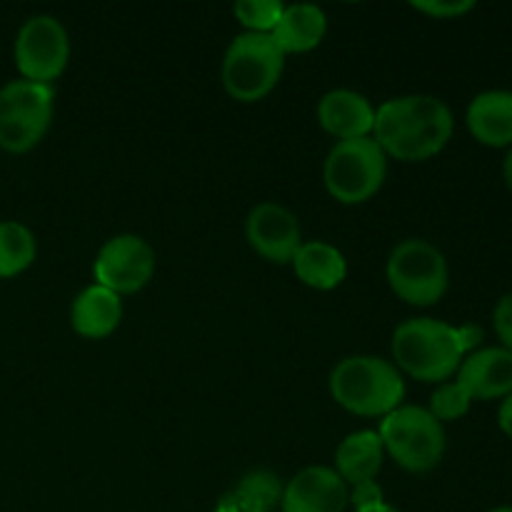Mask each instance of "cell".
Instances as JSON below:
<instances>
[{
	"mask_svg": "<svg viewBox=\"0 0 512 512\" xmlns=\"http://www.w3.org/2000/svg\"><path fill=\"white\" fill-rule=\"evenodd\" d=\"M455 120L448 105L435 95H403L385 100L375 110V143L385 155L405 163H420L448 145Z\"/></svg>",
	"mask_w": 512,
	"mask_h": 512,
	"instance_id": "cell-1",
	"label": "cell"
},
{
	"mask_svg": "<svg viewBox=\"0 0 512 512\" xmlns=\"http://www.w3.org/2000/svg\"><path fill=\"white\" fill-rule=\"evenodd\" d=\"M483 340L478 325H453L433 318L405 320L393 333V358L398 368L423 383H445L458 373L465 353Z\"/></svg>",
	"mask_w": 512,
	"mask_h": 512,
	"instance_id": "cell-2",
	"label": "cell"
},
{
	"mask_svg": "<svg viewBox=\"0 0 512 512\" xmlns=\"http://www.w3.org/2000/svg\"><path fill=\"white\" fill-rule=\"evenodd\" d=\"M328 385L340 408L363 418L393 413L405 398V383L398 368L373 355H353L340 360L330 373Z\"/></svg>",
	"mask_w": 512,
	"mask_h": 512,
	"instance_id": "cell-3",
	"label": "cell"
},
{
	"mask_svg": "<svg viewBox=\"0 0 512 512\" xmlns=\"http://www.w3.org/2000/svg\"><path fill=\"white\" fill-rule=\"evenodd\" d=\"M385 453L408 473H428L445 455V428L428 408L400 405L385 415L378 430Z\"/></svg>",
	"mask_w": 512,
	"mask_h": 512,
	"instance_id": "cell-4",
	"label": "cell"
},
{
	"mask_svg": "<svg viewBox=\"0 0 512 512\" xmlns=\"http://www.w3.org/2000/svg\"><path fill=\"white\" fill-rule=\"evenodd\" d=\"M388 175V155L375 138L338 140L325 158L323 180L328 193L343 205H360L373 198Z\"/></svg>",
	"mask_w": 512,
	"mask_h": 512,
	"instance_id": "cell-5",
	"label": "cell"
},
{
	"mask_svg": "<svg viewBox=\"0 0 512 512\" xmlns=\"http://www.w3.org/2000/svg\"><path fill=\"white\" fill-rule=\"evenodd\" d=\"M285 53L270 33H243L228 45L223 58V85L240 103L263 100L283 75Z\"/></svg>",
	"mask_w": 512,
	"mask_h": 512,
	"instance_id": "cell-6",
	"label": "cell"
},
{
	"mask_svg": "<svg viewBox=\"0 0 512 512\" xmlns=\"http://www.w3.org/2000/svg\"><path fill=\"white\" fill-rule=\"evenodd\" d=\"M53 85L10 80L0 88V148L28 153L45 138L53 120Z\"/></svg>",
	"mask_w": 512,
	"mask_h": 512,
	"instance_id": "cell-7",
	"label": "cell"
},
{
	"mask_svg": "<svg viewBox=\"0 0 512 512\" xmlns=\"http://www.w3.org/2000/svg\"><path fill=\"white\" fill-rule=\"evenodd\" d=\"M388 283L400 300L428 308L448 290V260L433 243L420 238L403 240L395 245L388 258Z\"/></svg>",
	"mask_w": 512,
	"mask_h": 512,
	"instance_id": "cell-8",
	"label": "cell"
},
{
	"mask_svg": "<svg viewBox=\"0 0 512 512\" xmlns=\"http://www.w3.org/2000/svg\"><path fill=\"white\" fill-rule=\"evenodd\" d=\"M68 58L70 40L58 18L35 15L25 20L15 38V65L23 80L50 85L63 73Z\"/></svg>",
	"mask_w": 512,
	"mask_h": 512,
	"instance_id": "cell-9",
	"label": "cell"
},
{
	"mask_svg": "<svg viewBox=\"0 0 512 512\" xmlns=\"http://www.w3.org/2000/svg\"><path fill=\"white\" fill-rule=\"evenodd\" d=\"M93 273L115 295L138 293L155 273V250L138 235H115L100 248Z\"/></svg>",
	"mask_w": 512,
	"mask_h": 512,
	"instance_id": "cell-10",
	"label": "cell"
},
{
	"mask_svg": "<svg viewBox=\"0 0 512 512\" xmlns=\"http://www.w3.org/2000/svg\"><path fill=\"white\" fill-rule=\"evenodd\" d=\"M245 235L260 258L278 265L293 263L295 253L303 245L298 218L278 203L255 205L245 223Z\"/></svg>",
	"mask_w": 512,
	"mask_h": 512,
	"instance_id": "cell-11",
	"label": "cell"
},
{
	"mask_svg": "<svg viewBox=\"0 0 512 512\" xmlns=\"http://www.w3.org/2000/svg\"><path fill=\"white\" fill-rule=\"evenodd\" d=\"M350 500L345 480L333 468H305L283 488V512H343Z\"/></svg>",
	"mask_w": 512,
	"mask_h": 512,
	"instance_id": "cell-12",
	"label": "cell"
},
{
	"mask_svg": "<svg viewBox=\"0 0 512 512\" xmlns=\"http://www.w3.org/2000/svg\"><path fill=\"white\" fill-rule=\"evenodd\" d=\"M458 380L473 400H498L512 393V353L505 348L473 350L458 368Z\"/></svg>",
	"mask_w": 512,
	"mask_h": 512,
	"instance_id": "cell-13",
	"label": "cell"
},
{
	"mask_svg": "<svg viewBox=\"0 0 512 512\" xmlns=\"http://www.w3.org/2000/svg\"><path fill=\"white\" fill-rule=\"evenodd\" d=\"M318 120L325 133L340 140L368 138L375 125V110L365 95L355 90H330L318 103Z\"/></svg>",
	"mask_w": 512,
	"mask_h": 512,
	"instance_id": "cell-14",
	"label": "cell"
},
{
	"mask_svg": "<svg viewBox=\"0 0 512 512\" xmlns=\"http://www.w3.org/2000/svg\"><path fill=\"white\" fill-rule=\"evenodd\" d=\"M120 318H123L120 295L98 283L85 288L70 308V323H73L75 333L90 340L108 338L110 333H115Z\"/></svg>",
	"mask_w": 512,
	"mask_h": 512,
	"instance_id": "cell-15",
	"label": "cell"
},
{
	"mask_svg": "<svg viewBox=\"0 0 512 512\" xmlns=\"http://www.w3.org/2000/svg\"><path fill=\"white\" fill-rule=\"evenodd\" d=\"M468 130L490 148H512V93L488 90L475 95L468 108Z\"/></svg>",
	"mask_w": 512,
	"mask_h": 512,
	"instance_id": "cell-16",
	"label": "cell"
},
{
	"mask_svg": "<svg viewBox=\"0 0 512 512\" xmlns=\"http://www.w3.org/2000/svg\"><path fill=\"white\" fill-rule=\"evenodd\" d=\"M385 448L383 440L373 430H360L348 435L335 450V473L345 480V485L365 488L373 485L375 475L383 468Z\"/></svg>",
	"mask_w": 512,
	"mask_h": 512,
	"instance_id": "cell-17",
	"label": "cell"
},
{
	"mask_svg": "<svg viewBox=\"0 0 512 512\" xmlns=\"http://www.w3.org/2000/svg\"><path fill=\"white\" fill-rule=\"evenodd\" d=\"M325 30H328V18L318 5L295 3L285 5L270 38L283 53H308L318 48Z\"/></svg>",
	"mask_w": 512,
	"mask_h": 512,
	"instance_id": "cell-18",
	"label": "cell"
},
{
	"mask_svg": "<svg viewBox=\"0 0 512 512\" xmlns=\"http://www.w3.org/2000/svg\"><path fill=\"white\" fill-rule=\"evenodd\" d=\"M293 268L300 283L315 290L338 288L348 275V263H345L343 253L323 240H310V243L300 245L293 258Z\"/></svg>",
	"mask_w": 512,
	"mask_h": 512,
	"instance_id": "cell-19",
	"label": "cell"
},
{
	"mask_svg": "<svg viewBox=\"0 0 512 512\" xmlns=\"http://www.w3.org/2000/svg\"><path fill=\"white\" fill-rule=\"evenodd\" d=\"M283 498V490L275 475L263 473H250L240 480L238 488L233 490V495L223 500V508L233 512H270Z\"/></svg>",
	"mask_w": 512,
	"mask_h": 512,
	"instance_id": "cell-20",
	"label": "cell"
},
{
	"mask_svg": "<svg viewBox=\"0 0 512 512\" xmlns=\"http://www.w3.org/2000/svg\"><path fill=\"white\" fill-rule=\"evenodd\" d=\"M38 243L30 228L15 220L0 223V278H13L33 265Z\"/></svg>",
	"mask_w": 512,
	"mask_h": 512,
	"instance_id": "cell-21",
	"label": "cell"
},
{
	"mask_svg": "<svg viewBox=\"0 0 512 512\" xmlns=\"http://www.w3.org/2000/svg\"><path fill=\"white\" fill-rule=\"evenodd\" d=\"M283 8L285 5L278 0H240L233 13L248 28V33H273Z\"/></svg>",
	"mask_w": 512,
	"mask_h": 512,
	"instance_id": "cell-22",
	"label": "cell"
},
{
	"mask_svg": "<svg viewBox=\"0 0 512 512\" xmlns=\"http://www.w3.org/2000/svg\"><path fill=\"white\" fill-rule=\"evenodd\" d=\"M470 403H473V398L465 393L458 380H453V383H440V388L430 398L428 410L443 423V420H460L463 415H468Z\"/></svg>",
	"mask_w": 512,
	"mask_h": 512,
	"instance_id": "cell-23",
	"label": "cell"
},
{
	"mask_svg": "<svg viewBox=\"0 0 512 512\" xmlns=\"http://www.w3.org/2000/svg\"><path fill=\"white\" fill-rule=\"evenodd\" d=\"M413 8L430 18H458L473 10L475 3L473 0H425V3H413Z\"/></svg>",
	"mask_w": 512,
	"mask_h": 512,
	"instance_id": "cell-24",
	"label": "cell"
},
{
	"mask_svg": "<svg viewBox=\"0 0 512 512\" xmlns=\"http://www.w3.org/2000/svg\"><path fill=\"white\" fill-rule=\"evenodd\" d=\"M493 325L503 348L512 353V293L503 295V298L498 300V305H495Z\"/></svg>",
	"mask_w": 512,
	"mask_h": 512,
	"instance_id": "cell-25",
	"label": "cell"
},
{
	"mask_svg": "<svg viewBox=\"0 0 512 512\" xmlns=\"http://www.w3.org/2000/svg\"><path fill=\"white\" fill-rule=\"evenodd\" d=\"M498 423H500V430H503V433L512 440V393L503 400V405H500Z\"/></svg>",
	"mask_w": 512,
	"mask_h": 512,
	"instance_id": "cell-26",
	"label": "cell"
},
{
	"mask_svg": "<svg viewBox=\"0 0 512 512\" xmlns=\"http://www.w3.org/2000/svg\"><path fill=\"white\" fill-rule=\"evenodd\" d=\"M358 512H400L395 508H390V505H385L383 500H375V503H368V505H360Z\"/></svg>",
	"mask_w": 512,
	"mask_h": 512,
	"instance_id": "cell-27",
	"label": "cell"
},
{
	"mask_svg": "<svg viewBox=\"0 0 512 512\" xmlns=\"http://www.w3.org/2000/svg\"><path fill=\"white\" fill-rule=\"evenodd\" d=\"M503 173H505V183H508V188H510V193H512V148H510L508 158H505Z\"/></svg>",
	"mask_w": 512,
	"mask_h": 512,
	"instance_id": "cell-28",
	"label": "cell"
},
{
	"mask_svg": "<svg viewBox=\"0 0 512 512\" xmlns=\"http://www.w3.org/2000/svg\"><path fill=\"white\" fill-rule=\"evenodd\" d=\"M490 512H512V508H495V510H490Z\"/></svg>",
	"mask_w": 512,
	"mask_h": 512,
	"instance_id": "cell-29",
	"label": "cell"
},
{
	"mask_svg": "<svg viewBox=\"0 0 512 512\" xmlns=\"http://www.w3.org/2000/svg\"><path fill=\"white\" fill-rule=\"evenodd\" d=\"M215 512H233V510H228V508H223V505H220V508L215 510Z\"/></svg>",
	"mask_w": 512,
	"mask_h": 512,
	"instance_id": "cell-30",
	"label": "cell"
}]
</instances>
